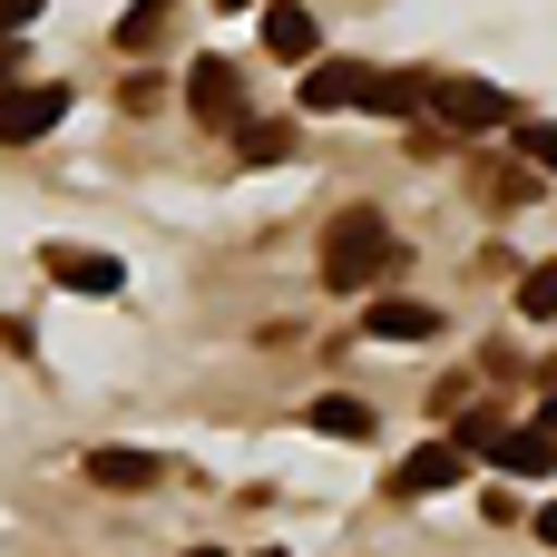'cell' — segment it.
Wrapping results in <instances>:
<instances>
[{"mask_svg":"<svg viewBox=\"0 0 557 557\" xmlns=\"http://www.w3.org/2000/svg\"><path fill=\"white\" fill-rule=\"evenodd\" d=\"M313 49H323L313 10L304 0H264V59H313Z\"/></svg>","mask_w":557,"mask_h":557,"instance_id":"9c48e42d","label":"cell"},{"mask_svg":"<svg viewBox=\"0 0 557 557\" xmlns=\"http://www.w3.org/2000/svg\"><path fill=\"white\" fill-rule=\"evenodd\" d=\"M490 470H509V480H548V470H557V431H539V421H529V431H509Z\"/></svg>","mask_w":557,"mask_h":557,"instance_id":"8fae6325","label":"cell"},{"mask_svg":"<svg viewBox=\"0 0 557 557\" xmlns=\"http://www.w3.org/2000/svg\"><path fill=\"white\" fill-rule=\"evenodd\" d=\"M264 557H274V548H264Z\"/></svg>","mask_w":557,"mask_h":557,"instance_id":"cb8c5ba5","label":"cell"},{"mask_svg":"<svg viewBox=\"0 0 557 557\" xmlns=\"http://www.w3.org/2000/svg\"><path fill=\"white\" fill-rule=\"evenodd\" d=\"M529 529H539V539H548V548H557V499H548V509H539V519H529Z\"/></svg>","mask_w":557,"mask_h":557,"instance_id":"ffe728a7","label":"cell"},{"mask_svg":"<svg viewBox=\"0 0 557 557\" xmlns=\"http://www.w3.org/2000/svg\"><path fill=\"white\" fill-rule=\"evenodd\" d=\"M186 108L235 137V127H245V69H235V59H186Z\"/></svg>","mask_w":557,"mask_h":557,"instance_id":"3957f363","label":"cell"},{"mask_svg":"<svg viewBox=\"0 0 557 557\" xmlns=\"http://www.w3.org/2000/svg\"><path fill=\"white\" fill-rule=\"evenodd\" d=\"M39 10H49V0H0V39H20V29H29Z\"/></svg>","mask_w":557,"mask_h":557,"instance_id":"ac0fdd59","label":"cell"},{"mask_svg":"<svg viewBox=\"0 0 557 557\" xmlns=\"http://www.w3.org/2000/svg\"><path fill=\"white\" fill-rule=\"evenodd\" d=\"M166 29H176V0H137V10L117 20V49H127V59H147Z\"/></svg>","mask_w":557,"mask_h":557,"instance_id":"4fadbf2b","label":"cell"},{"mask_svg":"<svg viewBox=\"0 0 557 557\" xmlns=\"http://www.w3.org/2000/svg\"><path fill=\"white\" fill-rule=\"evenodd\" d=\"M519 166H539V176H557V117H548V127H519Z\"/></svg>","mask_w":557,"mask_h":557,"instance_id":"e0dca14e","label":"cell"},{"mask_svg":"<svg viewBox=\"0 0 557 557\" xmlns=\"http://www.w3.org/2000/svg\"><path fill=\"white\" fill-rule=\"evenodd\" d=\"M215 10H245V0H215Z\"/></svg>","mask_w":557,"mask_h":557,"instance_id":"603a6c76","label":"cell"},{"mask_svg":"<svg viewBox=\"0 0 557 557\" xmlns=\"http://www.w3.org/2000/svg\"><path fill=\"white\" fill-rule=\"evenodd\" d=\"M20 69H29V59H20V39H0V88H20Z\"/></svg>","mask_w":557,"mask_h":557,"instance_id":"d6986e66","label":"cell"},{"mask_svg":"<svg viewBox=\"0 0 557 557\" xmlns=\"http://www.w3.org/2000/svg\"><path fill=\"white\" fill-rule=\"evenodd\" d=\"M421 117H441V127H509L519 98L490 88V78H431V108H421Z\"/></svg>","mask_w":557,"mask_h":557,"instance_id":"7a4b0ae2","label":"cell"},{"mask_svg":"<svg viewBox=\"0 0 557 557\" xmlns=\"http://www.w3.org/2000/svg\"><path fill=\"white\" fill-rule=\"evenodd\" d=\"M39 274L59 284V294H127V264L117 255H98V245H39Z\"/></svg>","mask_w":557,"mask_h":557,"instance_id":"277c9868","label":"cell"},{"mask_svg":"<svg viewBox=\"0 0 557 557\" xmlns=\"http://www.w3.org/2000/svg\"><path fill=\"white\" fill-rule=\"evenodd\" d=\"M304 421H313L323 441H372V401H352V392H323Z\"/></svg>","mask_w":557,"mask_h":557,"instance_id":"7c38bea8","label":"cell"},{"mask_svg":"<svg viewBox=\"0 0 557 557\" xmlns=\"http://www.w3.org/2000/svg\"><path fill=\"white\" fill-rule=\"evenodd\" d=\"M372 88H382V69H362V59H313L304 69V108L323 117V108H372Z\"/></svg>","mask_w":557,"mask_h":557,"instance_id":"5b68a950","label":"cell"},{"mask_svg":"<svg viewBox=\"0 0 557 557\" xmlns=\"http://www.w3.org/2000/svg\"><path fill=\"white\" fill-rule=\"evenodd\" d=\"M460 470H470V450H460V441H431L421 460L392 470V490H401V499H441V490H460Z\"/></svg>","mask_w":557,"mask_h":557,"instance_id":"8992f818","label":"cell"},{"mask_svg":"<svg viewBox=\"0 0 557 557\" xmlns=\"http://www.w3.org/2000/svg\"><path fill=\"white\" fill-rule=\"evenodd\" d=\"M235 157H245V166H284V157H294V127H274V117H245V127H235Z\"/></svg>","mask_w":557,"mask_h":557,"instance_id":"5bb4252c","label":"cell"},{"mask_svg":"<svg viewBox=\"0 0 557 557\" xmlns=\"http://www.w3.org/2000/svg\"><path fill=\"white\" fill-rule=\"evenodd\" d=\"M186 557H225V548H186Z\"/></svg>","mask_w":557,"mask_h":557,"instance_id":"7402d4cb","label":"cell"},{"mask_svg":"<svg viewBox=\"0 0 557 557\" xmlns=\"http://www.w3.org/2000/svg\"><path fill=\"white\" fill-rule=\"evenodd\" d=\"M539 431H557V382H548V401H539Z\"/></svg>","mask_w":557,"mask_h":557,"instance_id":"44dd1931","label":"cell"},{"mask_svg":"<svg viewBox=\"0 0 557 557\" xmlns=\"http://www.w3.org/2000/svg\"><path fill=\"white\" fill-rule=\"evenodd\" d=\"M539 196V166H490V206H529Z\"/></svg>","mask_w":557,"mask_h":557,"instance_id":"2e32d148","label":"cell"},{"mask_svg":"<svg viewBox=\"0 0 557 557\" xmlns=\"http://www.w3.org/2000/svg\"><path fill=\"white\" fill-rule=\"evenodd\" d=\"M392 264H401L392 215L352 206V215H333V225H323V284H333V294H362V284H382Z\"/></svg>","mask_w":557,"mask_h":557,"instance_id":"6da1fadb","label":"cell"},{"mask_svg":"<svg viewBox=\"0 0 557 557\" xmlns=\"http://www.w3.org/2000/svg\"><path fill=\"white\" fill-rule=\"evenodd\" d=\"M88 480H98V490H157L166 460H157V450H88Z\"/></svg>","mask_w":557,"mask_h":557,"instance_id":"30bf717a","label":"cell"},{"mask_svg":"<svg viewBox=\"0 0 557 557\" xmlns=\"http://www.w3.org/2000/svg\"><path fill=\"white\" fill-rule=\"evenodd\" d=\"M59 117H69V88H10V98H0V137H10V147L49 137Z\"/></svg>","mask_w":557,"mask_h":557,"instance_id":"52a82bcc","label":"cell"},{"mask_svg":"<svg viewBox=\"0 0 557 557\" xmlns=\"http://www.w3.org/2000/svg\"><path fill=\"white\" fill-rule=\"evenodd\" d=\"M362 333H372V343H431V333H441V304H411V294H382V304L362 313Z\"/></svg>","mask_w":557,"mask_h":557,"instance_id":"ba28073f","label":"cell"},{"mask_svg":"<svg viewBox=\"0 0 557 557\" xmlns=\"http://www.w3.org/2000/svg\"><path fill=\"white\" fill-rule=\"evenodd\" d=\"M519 313H529V323H557V255L519 274Z\"/></svg>","mask_w":557,"mask_h":557,"instance_id":"9a60e30c","label":"cell"}]
</instances>
